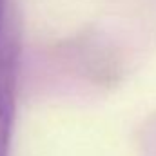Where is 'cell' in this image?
Returning a JSON list of instances; mask_svg holds the SVG:
<instances>
[{
    "label": "cell",
    "instance_id": "obj_1",
    "mask_svg": "<svg viewBox=\"0 0 156 156\" xmlns=\"http://www.w3.org/2000/svg\"><path fill=\"white\" fill-rule=\"evenodd\" d=\"M18 76V44L13 37H4L0 44V156H9Z\"/></svg>",
    "mask_w": 156,
    "mask_h": 156
},
{
    "label": "cell",
    "instance_id": "obj_2",
    "mask_svg": "<svg viewBox=\"0 0 156 156\" xmlns=\"http://www.w3.org/2000/svg\"><path fill=\"white\" fill-rule=\"evenodd\" d=\"M2 29H4V0H0V44H2Z\"/></svg>",
    "mask_w": 156,
    "mask_h": 156
}]
</instances>
